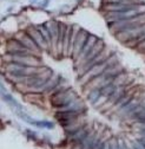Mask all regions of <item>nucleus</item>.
Masks as SVG:
<instances>
[{
    "instance_id": "nucleus-5",
    "label": "nucleus",
    "mask_w": 145,
    "mask_h": 149,
    "mask_svg": "<svg viewBox=\"0 0 145 149\" xmlns=\"http://www.w3.org/2000/svg\"><path fill=\"white\" fill-rule=\"evenodd\" d=\"M142 13H145V12H142L138 10H132V11H126V12H107L105 17L109 23H113V21H122L126 19H131Z\"/></svg>"
},
{
    "instance_id": "nucleus-12",
    "label": "nucleus",
    "mask_w": 145,
    "mask_h": 149,
    "mask_svg": "<svg viewBox=\"0 0 145 149\" xmlns=\"http://www.w3.org/2000/svg\"><path fill=\"white\" fill-rule=\"evenodd\" d=\"M104 4H142L140 0H104Z\"/></svg>"
},
{
    "instance_id": "nucleus-1",
    "label": "nucleus",
    "mask_w": 145,
    "mask_h": 149,
    "mask_svg": "<svg viewBox=\"0 0 145 149\" xmlns=\"http://www.w3.org/2000/svg\"><path fill=\"white\" fill-rule=\"evenodd\" d=\"M76 99L77 95L74 91H72L70 88L66 87H59L52 92L51 103L55 109L64 110V109H67Z\"/></svg>"
},
{
    "instance_id": "nucleus-3",
    "label": "nucleus",
    "mask_w": 145,
    "mask_h": 149,
    "mask_svg": "<svg viewBox=\"0 0 145 149\" xmlns=\"http://www.w3.org/2000/svg\"><path fill=\"white\" fill-rule=\"evenodd\" d=\"M104 10L107 12H126L132 10H138L145 12V5L143 4H104Z\"/></svg>"
},
{
    "instance_id": "nucleus-14",
    "label": "nucleus",
    "mask_w": 145,
    "mask_h": 149,
    "mask_svg": "<svg viewBox=\"0 0 145 149\" xmlns=\"http://www.w3.org/2000/svg\"><path fill=\"white\" fill-rule=\"evenodd\" d=\"M134 127H136V128H138L139 130L145 129V122H137V123L134 124Z\"/></svg>"
},
{
    "instance_id": "nucleus-20",
    "label": "nucleus",
    "mask_w": 145,
    "mask_h": 149,
    "mask_svg": "<svg viewBox=\"0 0 145 149\" xmlns=\"http://www.w3.org/2000/svg\"><path fill=\"white\" fill-rule=\"evenodd\" d=\"M37 1H38V0H30V3H31V4H36Z\"/></svg>"
},
{
    "instance_id": "nucleus-9",
    "label": "nucleus",
    "mask_w": 145,
    "mask_h": 149,
    "mask_svg": "<svg viewBox=\"0 0 145 149\" xmlns=\"http://www.w3.org/2000/svg\"><path fill=\"white\" fill-rule=\"evenodd\" d=\"M6 48H7V52H13V51H30L27 50L25 46H24L18 39L15 38H11L7 40V44H6ZM31 52V51H30ZM34 54V53H33Z\"/></svg>"
},
{
    "instance_id": "nucleus-18",
    "label": "nucleus",
    "mask_w": 145,
    "mask_h": 149,
    "mask_svg": "<svg viewBox=\"0 0 145 149\" xmlns=\"http://www.w3.org/2000/svg\"><path fill=\"white\" fill-rule=\"evenodd\" d=\"M139 135H140V137H145V129L139 130Z\"/></svg>"
},
{
    "instance_id": "nucleus-11",
    "label": "nucleus",
    "mask_w": 145,
    "mask_h": 149,
    "mask_svg": "<svg viewBox=\"0 0 145 149\" xmlns=\"http://www.w3.org/2000/svg\"><path fill=\"white\" fill-rule=\"evenodd\" d=\"M102 97V91L99 88H93L90 90V92L87 93V99L91 102L92 104H94L97 101Z\"/></svg>"
},
{
    "instance_id": "nucleus-15",
    "label": "nucleus",
    "mask_w": 145,
    "mask_h": 149,
    "mask_svg": "<svg viewBox=\"0 0 145 149\" xmlns=\"http://www.w3.org/2000/svg\"><path fill=\"white\" fill-rule=\"evenodd\" d=\"M50 4V0H43V1H40L39 3V6L42 7V9H45V7Z\"/></svg>"
},
{
    "instance_id": "nucleus-17",
    "label": "nucleus",
    "mask_w": 145,
    "mask_h": 149,
    "mask_svg": "<svg viewBox=\"0 0 145 149\" xmlns=\"http://www.w3.org/2000/svg\"><path fill=\"white\" fill-rule=\"evenodd\" d=\"M118 148H119V149H126V147L123 144V142H119V143H118Z\"/></svg>"
},
{
    "instance_id": "nucleus-10",
    "label": "nucleus",
    "mask_w": 145,
    "mask_h": 149,
    "mask_svg": "<svg viewBox=\"0 0 145 149\" xmlns=\"http://www.w3.org/2000/svg\"><path fill=\"white\" fill-rule=\"evenodd\" d=\"M96 142H97V136L92 132V134H91L90 136H88L82 144L78 146L77 148H78V149H93Z\"/></svg>"
},
{
    "instance_id": "nucleus-7",
    "label": "nucleus",
    "mask_w": 145,
    "mask_h": 149,
    "mask_svg": "<svg viewBox=\"0 0 145 149\" xmlns=\"http://www.w3.org/2000/svg\"><path fill=\"white\" fill-rule=\"evenodd\" d=\"M25 32L36 42V44L39 46L40 50H46V49L48 48V43L46 42V39L42 36V33H40L39 31H38L37 27H32V26H31V27H27Z\"/></svg>"
},
{
    "instance_id": "nucleus-4",
    "label": "nucleus",
    "mask_w": 145,
    "mask_h": 149,
    "mask_svg": "<svg viewBox=\"0 0 145 149\" xmlns=\"http://www.w3.org/2000/svg\"><path fill=\"white\" fill-rule=\"evenodd\" d=\"M88 32H86L85 30L83 28H79L78 33H77V37H76V40H74V44H73V49H72V56H73L74 60H77L82 53V50L84 48V45L88 38Z\"/></svg>"
},
{
    "instance_id": "nucleus-16",
    "label": "nucleus",
    "mask_w": 145,
    "mask_h": 149,
    "mask_svg": "<svg viewBox=\"0 0 145 149\" xmlns=\"http://www.w3.org/2000/svg\"><path fill=\"white\" fill-rule=\"evenodd\" d=\"M69 10H70V6H67V5H64V6L61 7V9H60V12H61V13H66Z\"/></svg>"
},
{
    "instance_id": "nucleus-2",
    "label": "nucleus",
    "mask_w": 145,
    "mask_h": 149,
    "mask_svg": "<svg viewBox=\"0 0 145 149\" xmlns=\"http://www.w3.org/2000/svg\"><path fill=\"white\" fill-rule=\"evenodd\" d=\"M145 24V13L138 14L136 17L131 18V19H126V20H122V21H113V23H109V25L111 26V31L115 34L118 32H122V31H129L136 28L140 25Z\"/></svg>"
},
{
    "instance_id": "nucleus-21",
    "label": "nucleus",
    "mask_w": 145,
    "mask_h": 149,
    "mask_svg": "<svg viewBox=\"0 0 145 149\" xmlns=\"http://www.w3.org/2000/svg\"><path fill=\"white\" fill-rule=\"evenodd\" d=\"M113 149H119V148H118V143H117V144H115V147H113Z\"/></svg>"
},
{
    "instance_id": "nucleus-6",
    "label": "nucleus",
    "mask_w": 145,
    "mask_h": 149,
    "mask_svg": "<svg viewBox=\"0 0 145 149\" xmlns=\"http://www.w3.org/2000/svg\"><path fill=\"white\" fill-rule=\"evenodd\" d=\"M15 39H18V40L25 46V48L27 50H30L32 53H34V54H38L39 52H42V50L39 49V46L36 44V42L32 39L26 32H22V33H19L17 34V37H14Z\"/></svg>"
},
{
    "instance_id": "nucleus-19",
    "label": "nucleus",
    "mask_w": 145,
    "mask_h": 149,
    "mask_svg": "<svg viewBox=\"0 0 145 149\" xmlns=\"http://www.w3.org/2000/svg\"><path fill=\"white\" fill-rule=\"evenodd\" d=\"M132 149H143V148H142V147H140V146H139L138 143H137V144L134 143V144H133V148H132Z\"/></svg>"
},
{
    "instance_id": "nucleus-8",
    "label": "nucleus",
    "mask_w": 145,
    "mask_h": 149,
    "mask_svg": "<svg viewBox=\"0 0 145 149\" xmlns=\"http://www.w3.org/2000/svg\"><path fill=\"white\" fill-rule=\"evenodd\" d=\"M91 134H92V131L86 127V128H84L80 132H78V134H77L76 136L71 137V138H70V142H72L73 144H76V147H78V146L82 144V143L84 142V141H85L88 136H90Z\"/></svg>"
},
{
    "instance_id": "nucleus-13",
    "label": "nucleus",
    "mask_w": 145,
    "mask_h": 149,
    "mask_svg": "<svg viewBox=\"0 0 145 149\" xmlns=\"http://www.w3.org/2000/svg\"><path fill=\"white\" fill-rule=\"evenodd\" d=\"M137 142H138V144H139L143 149H145V137H139L138 140H137Z\"/></svg>"
}]
</instances>
